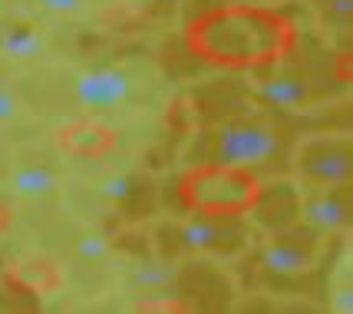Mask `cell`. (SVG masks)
<instances>
[{"label": "cell", "instance_id": "7", "mask_svg": "<svg viewBox=\"0 0 353 314\" xmlns=\"http://www.w3.org/2000/svg\"><path fill=\"white\" fill-rule=\"evenodd\" d=\"M261 77H254L248 83V93L254 96L258 106L268 110H281V112H301L307 110L310 103L317 99L314 93V83L304 73H294V70H258Z\"/></svg>", "mask_w": 353, "mask_h": 314}, {"label": "cell", "instance_id": "20", "mask_svg": "<svg viewBox=\"0 0 353 314\" xmlns=\"http://www.w3.org/2000/svg\"><path fill=\"white\" fill-rule=\"evenodd\" d=\"M136 311H192V304L182 298H152V301H139Z\"/></svg>", "mask_w": 353, "mask_h": 314}, {"label": "cell", "instance_id": "21", "mask_svg": "<svg viewBox=\"0 0 353 314\" xmlns=\"http://www.w3.org/2000/svg\"><path fill=\"white\" fill-rule=\"evenodd\" d=\"M43 7L46 14H57V17H70V14H79L86 7V0H37Z\"/></svg>", "mask_w": 353, "mask_h": 314}, {"label": "cell", "instance_id": "9", "mask_svg": "<svg viewBox=\"0 0 353 314\" xmlns=\"http://www.w3.org/2000/svg\"><path fill=\"white\" fill-rule=\"evenodd\" d=\"M301 199L304 195H301L297 182L274 179V182L258 188V199L248 208V215L254 219L258 228H264L268 235H274V232H284V228H291V225L301 222Z\"/></svg>", "mask_w": 353, "mask_h": 314}, {"label": "cell", "instance_id": "8", "mask_svg": "<svg viewBox=\"0 0 353 314\" xmlns=\"http://www.w3.org/2000/svg\"><path fill=\"white\" fill-rule=\"evenodd\" d=\"M136 90L132 73L123 66H96L86 70L73 79V93H77L79 106L90 112H112L129 103V96Z\"/></svg>", "mask_w": 353, "mask_h": 314}, {"label": "cell", "instance_id": "4", "mask_svg": "<svg viewBox=\"0 0 353 314\" xmlns=\"http://www.w3.org/2000/svg\"><path fill=\"white\" fill-rule=\"evenodd\" d=\"M294 173L307 186H350L353 179V142L337 133L304 136L294 149Z\"/></svg>", "mask_w": 353, "mask_h": 314}, {"label": "cell", "instance_id": "15", "mask_svg": "<svg viewBox=\"0 0 353 314\" xmlns=\"http://www.w3.org/2000/svg\"><path fill=\"white\" fill-rule=\"evenodd\" d=\"M0 53L10 60H33L43 53V33L33 23H10L0 33Z\"/></svg>", "mask_w": 353, "mask_h": 314}, {"label": "cell", "instance_id": "6", "mask_svg": "<svg viewBox=\"0 0 353 314\" xmlns=\"http://www.w3.org/2000/svg\"><path fill=\"white\" fill-rule=\"evenodd\" d=\"M321 242H323L321 232L304 225V222H297V225L284 228V232L268 235V242L261 245L264 271H271L277 278L310 275L317 268V258H321Z\"/></svg>", "mask_w": 353, "mask_h": 314}, {"label": "cell", "instance_id": "13", "mask_svg": "<svg viewBox=\"0 0 353 314\" xmlns=\"http://www.w3.org/2000/svg\"><path fill=\"white\" fill-rule=\"evenodd\" d=\"M10 188L20 199H46L60 188V175L53 173L46 162H23L10 175Z\"/></svg>", "mask_w": 353, "mask_h": 314}, {"label": "cell", "instance_id": "5", "mask_svg": "<svg viewBox=\"0 0 353 314\" xmlns=\"http://www.w3.org/2000/svg\"><path fill=\"white\" fill-rule=\"evenodd\" d=\"M172 232H175L179 248L201 251V255H238L251 242V228H248L245 215H208V212H195L188 219L175 222Z\"/></svg>", "mask_w": 353, "mask_h": 314}, {"label": "cell", "instance_id": "23", "mask_svg": "<svg viewBox=\"0 0 353 314\" xmlns=\"http://www.w3.org/2000/svg\"><path fill=\"white\" fill-rule=\"evenodd\" d=\"M334 311L337 314H350L353 311V288H350V282L337 284V291H334Z\"/></svg>", "mask_w": 353, "mask_h": 314}, {"label": "cell", "instance_id": "3", "mask_svg": "<svg viewBox=\"0 0 353 314\" xmlns=\"http://www.w3.org/2000/svg\"><path fill=\"white\" fill-rule=\"evenodd\" d=\"M258 175L251 169L218 166V162H195L179 182V199L188 212L208 215H248L258 199Z\"/></svg>", "mask_w": 353, "mask_h": 314}, {"label": "cell", "instance_id": "12", "mask_svg": "<svg viewBox=\"0 0 353 314\" xmlns=\"http://www.w3.org/2000/svg\"><path fill=\"white\" fill-rule=\"evenodd\" d=\"M57 139L66 153L73 156H86V159H99L116 149V129H109L103 123H92V119H79V123H66L63 129H57Z\"/></svg>", "mask_w": 353, "mask_h": 314}, {"label": "cell", "instance_id": "17", "mask_svg": "<svg viewBox=\"0 0 353 314\" xmlns=\"http://www.w3.org/2000/svg\"><path fill=\"white\" fill-rule=\"evenodd\" d=\"M139 186H142V179L132 173H109L99 179L96 192H99L109 205H129L139 195Z\"/></svg>", "mask_w": 353, "mask_h": 314}, {"label": "cell", "instance_id": "18", "mask_svg": "<svg viewBox=\"0 0 353 314\" xmlns=\"http://www.w3.org/2000/svg\"><path fill=\"white\" fill-rule=\"evenodd\" d=\"M73 251H77L79 262L99 265V262H106L109 251H112V238L103 235V232H83V235L73 242Z\"/></svg>", "mask_w": 353, "mask_h": 314}, {"label": "cell", "instance_id": "10", "mask_svg": "<svg viewBox=\"0 0 353 314\" xmlns=\"http://www.w3.org/2000/svg\"><path fill=\"white\" fill-rule=\"evenodd\" d=\"M301 222L327 232H343L350 225V186H314L301 199Z\"/></svg>", "mask_w": 353, "mask_h": 314}, {"label": "cell", "instance_id": "11", "mask_svg": "<svg viewBox=\"0 0 353 314\" xmlns=\"http://www.w3.org/2000/svg\"><path fill=\"white\" fill-rule=\"evenodd\" d=\"M185 271L175 268V288L182 284L185 288V301L192 308H218L215 295H225L231 298V282L225 271H218L215 265H205V262H192V265H182ZM221 311V308H218Z\"/></svg>", "mask_w": 353, "mask_h": 314}, {"label": "cell", "instance_id": "1", "mask_svg": "<svg viewBox=\"0 0 353 314\" xmlns=\"http://www.w3.org/2000/svg\"><path fill=\"white\" fill-rule=\"evenodd\" d=\"M185 43L208 66L258 73L281 66L297 50V23L271 7L225 3L195 17L185 30Z\"/></svg>", "mask_w": 353, "mask_h": 314}, {"label": "cell", "instance_id": "16", "mask_svg": "<svg viewBox=\"0 0 353 314\" xmlns=\"http://www.w3.org/2000/svg\"><path fill=\"white\" fill-rule=\"evenodd\" d=\"M132 284L139 291H175V268L159 258H139L132 265Z\"/></svg>", "mask_w": 353, "mask_h": 314}, {"label": "cell", "instance_id": "22", "mask_svg": "<svg viewBox=\"0 0 353 314\" xmlns=\"http://www.w3.org/2000/svg\"><path fill=\"white\" fill-rule=\"evenodd\" d=\"M17 112H20V99L10 86H0V123H10L17 119Z\"/></svg>", "mask_w": 353, "mask_h": 314}, {"label": "cell", "instance_id": "19", "mask_svg": "<svg viewBox=\"0 0 353 314\" xmlns=\"http://www.w3.org/2000/svg\"><path fill=\"white\" fill-rule=\"evenodd\" d=\"M323 14L330 17L337 27H350V17H353V0H317Z\"/></svg>", "mask_w": 353, "mask_h": 314}, {"label": "cell", "instance_id": "24", "mask_svg": "<svg viewBox=\"0 0 353 314\" xmlns=\"http://www.w3.org/2000/svg\"><path fill=\"white\" fill-rule=\"evenodd\" d=\"M7 222H10V208L0 202V228H7Z\"/></svg>", "mask_w": 353, "mask_h": 314}, {"label": "cell", "instance_id": "14", "mask_svg": "<svg viewBox=\"0 0 353 314\" xmlns=\"http://www.w3.org/2000/svg\"><path fill=\"white\" fill-rule=\"evenodd\" d=\"M10 278H14L23 291H30V295H53V291H60L63 271L53 265V262L30 258V262H20V265H14Z\"/></svg>", "mask_w": 353, "mask_h": 314}, {"label": "cell", "instance_id": "2", "mask_svg": "<svg viewBox=\"0 0 353 314\" xmlns=\"http://www.w3.org/2000/svg\"><path fill=\"white\" fill-rule=\"evenodd\" d=\"M284 149V136L268 119H234V123L208 126L185 149V159L195 162H218L234 169H264Z\"/></svg>", "mask_w": 353, "mask_h": 314}]
</instances>
